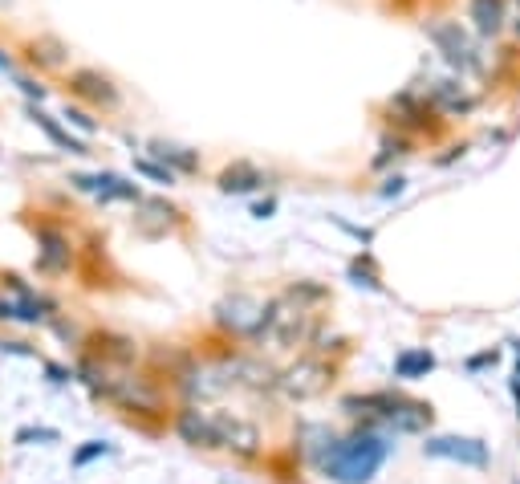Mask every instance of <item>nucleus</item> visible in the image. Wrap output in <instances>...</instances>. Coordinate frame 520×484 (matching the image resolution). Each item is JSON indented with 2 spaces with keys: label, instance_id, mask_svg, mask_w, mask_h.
<instances>
[{
  "label": "nucleus",
  "instance_id": "nucleus-17",
  "mask_svg": "<svg viewBox=\"0 0 520 484\" xmlns=\"http://www.w3.org/2000/svg\"><path fill=\"white\" fill-rule=\"evenodd\" d=\"M431 419H435V411H431V403H419V399H407L403 407H399V415L390 419V428L395 432H427L431 428Z\"/></svg>",
  "mask_w": 520,
  "mask_h": 484
},
{
  "label": "nucleus",
  "instance_id": "nucleus-8",
  "mask_svg": "<svg viewBox=\"0 0 520 484\" xmlns=\"http://www.w3.org/2000/svg\"><path fill=\"white\" fill-rule=\"evenodd\" d=\"M70 184L78 192H90L98 196V204H114V200H126V204H139L143 192L139 184H130V179L114 175V171H94V175H70Z\"/></svg>",
  "mask_w": 520,
  "mask_h": 484
},
{
  "label": "nucleus",
  "instance_id": "nucleus-4",
  "mask_svg": "<svg viewBox=\"0 0 520 484\" xmlns=\"http://www.w3.org/2000/svg\"><path fill=\"white\" fill-rule=\"evenodd\" d=\"M33 236H37V273L53 277V273H70L74 265V245H70V236H65L57 224L49 220H37L33 224Z\"/></svg>",
  "mask_w": 520,
  "mask_h": 484
},
{
  "label": "nucleus",
  "instance_id": "nucleus-18",
  "mask_svg": "<svg viewBox=\"0 0 520 484\" xmlns=\"http://www.w3.org/2000/svg\"><path fill=\"white\" fill-rule=\"evenodd\" d=\"M431 106H439L447 114H464V110H472V94H464L460 82H435L431 86Z\"/></svg>",
  "mask_w": 520,
  "mask_h": 484
},
{
  "label": "nucleus",
  "instance_id": "nucleus-2",
  "mask_svg": "<svg viewBox=\"0 0 520 484\" xmlns=\"http://www.w3.org/2000/svg\"><path fill=\"white\" fill-rule=\"evenodd\" d=\"M273 322V306H256L252 297H228L216 306V326L244 334V338H260Z\"/></svg>",
  "mask_w": 520,
  "mask_h": 484
},
{
  "label": "nucleus",
  "instance_id": "nucleus-9",
  "mask_svg": "<svg viewBox=\"0 0 520 484\" xmlns=\"http://www.w3.org/2000/svg\"><path fill=\"white\" fill-rule=\"evenodd\" d=\"M70 94L82 98V102H90V106H102V110H114L122 102L118 86L106 74H98V70H74L70 74Z\"/></svg>",
  "mask_w": 520,
  "mask_h": 484
},
{
  "label": "nucleus",
  "instance_id": "nucleus-1",
  "mask_svg": "<svg viewBox=\"0 0 520 484\" xmlns=\"http://www.w3.org/2000/svg\"><path fill=\"white\" fill-rule=\"evenodd\" d=\"M390 444L378 432H354V436H325V444L313 452V464L325 480L334 484H370L378 468L386 464Z\"/></svg>",
  "mask_w": 520,
  "mask_h": 484
},
{
  "label": "nucleus",
  "instance_id": "nucleus-22",
  "mask_svg": "<svg viewBox=\"0 0 520 484\" xmlns=\"http://www.w3.org/2000/svg\"><path fill=\"white\" fill-rule=\"evenodd\" d=\"M61 118H65V127H78L82 135H98L94 114H90V110H82V106H65V110H61Z\"/></svg>",
  "mask_w": 520,
  "mask_h": 484
},
{
  "label": "nucleus",
  "instance_id": "nucleus-6",
  "mask_svg": "<svg viewBox=\"0 0 520 484\" xmlns=\"http://www.w3.org/2000/svg\"><path fill=\"white\" fill-rule=\"evenodd\" d=\"M212 419H216V448H224V452H232L240 460H256L260 456V428H256V423L236 419L228 411H220Z\"/></svg>",
  "mask_w": 520,
  "mask_h": 484
},
{
  "label": "nucleus",
  "instance_id": "nucleus-13",
  "mask_svg": "<svg viewBox=\"0 0 520 484\" xmlns=\"http://www.w3.org/2000/svg\"><path fill=\"white\" fill-rule=\"evenodd\" d=\"M86 354H94V358H102V362H118V367H126V362H135V358H139V342H135V338H122V334L102 330V334H90V350H86Z\"/></svg>",
  "mask_w": 520,
  "mask_h": 484
},
{
  "label": "nucleus",
  "instance_id": "nucleus-29",
  "mask_svg": "<svg viewBox=\"0 0 520 484\" xmlns=\"http://www.w3.org/2000/svg\"><path fill=\"white\" fill-rule=\"evenodd\" d=\"M273 208H277V204H273V200H269V204H256V212H252V216H260V220H265V216H269V212H273Z\"/></svg>",
  "mask_w": 520,
  "mask_h": 484
},
{
  "label": "nucleus",
  "instance_id": "nucleus-3",
  "mask_svg": "<svg viewBox=\"0 0 520 484\" xmlns=\"http://www.w3.org/2000/svg\"><path fill=\"white\" fill-rule=\"evenodd\" d=\"M423 456L451 460V464H464V468H476V472H484L492 464L488 444L476 440V436H427L423 440Z\"/></svg>",
  "mask_w": 520,
  "mask_h": 484
},
{
  "label": "nucleus",
  "instance_id": "nucleus-27",
  "mask_svg": "<svg viewBox=\"0 0 520 484\" xmlns=\"http://www.w3.org/2000/svg\"><path fill=\"white\" fill-rule=\"evenodd\" d=\"M0 354H21V358H37V350H29L25 342H0Z\"/></svg>",
  "mask_w": 520,
  "mask_h": 484
},
{
  "label": "nucleus",
  "instance_id": "nucleus-7",
  "mask_svg": "<svg viewBox=\"0 0 520 484\" xmlns=\"http://www.w3.org/2000/svg\"><path fill=\"white\" fill-rule=\"evenodd\" d=\"M427 37L435 41V49L447 57L451 66H460V70H468V66H480L476 45H472V37H468V29H464L460 21H435V25L427 29Z\"/></svg>",
  "mask_w": 520,
  "mask_h": 484
},
{
  "label": "nucleus",
  "instance_id": "nucleus-12",
  "mask_svg": "<svg viewBox=\"0 0 520 484\" xmlns=\"http://www.w3.org/2000/svg\"><path fill=\"white\" fill-rule=\"evenodd\" d=\"M216 184H220V192H228V196H248V192H256V188H265L269 175L240 159V163H228V167L220 171Z\"/></svg>",
  "mask_w": 520,
  "mask_h": 484
},
{
  "label": "nucleus",
  "instance_id": "nucleus-28",
  "mask_svg": "<svg viewBox=\"0 0 520 484\" xmlns=\"http://www.w3.org/2000/svg\"><path fill=\"white\" fill-rule=\"evenodd\" d=\"M407 188V179L403 175H395V179H386V188H382V196H399Z\"/></svg>",
  "mask_w": 520,
  "mask_h": 484
},
{
  "label": "nucleus",
  "instance_id": "nucleus-15",
  "mask_svg": "<svg viewBox=\"0 0 520 484\" xmlns=\"http://www.w3.org/2000/svg\"><path fill=\"white\" fill-rule=\"evenodd\" d=\"M468 21L480 37H496L504 29V0H468Z\"/></svg>",
  "mask_w": 520,
  "mask_h": 484
},
{
  "label": "nucleus",
  "instance_id": "nucleus-31",
  "mask_svg": "<svg viewBox=\"0 0 520 484\" xmlns=\"http://www.w3.org/2000/svg\"><path fill=\"white\" fill-rule=\"evenodd\" d=\"M516 33H520V0H516Z\"/></svg>",
  "mask_w": 520,
  "mask_h": 484
},
{
  "label": "nucleus",
  "instance_id": "nucleus-11",
  "mask_svg": "<svg viewBox=\"0 0 520 484\" xmlns=\"http://www.w3.org/2000/svg\"><path fill=\"white\" fill-rule=\"evenodd\" d=\"M407 399L403 395H395V391H370V395H346L342 399V411H350V415H370V419H395L399 415V407H403Z\"/></svg>",
  "mask_w": 520,
  "mask_h": 484
},
{
  "label": "nucleus",
  "instance_id": "nucleus-14",
  "mask_svg": "<svg viewBox=\"0 0 520 484\" xmlns=\"http://www.w3.org/2000/svg\"><path fill=\"white\" fill-rule=\"evenodd\" d=\"M29 118H33V127H41V131H45V139H49L53 147H61V151H70V155H90V151H86V143H82V139H74V135L65 131V127L57 123L53 114H45V110H41L37 102L29 106Z\"/></svg>",
  "mask_w": 520,
  "mask_h": 484
},
{
  "label": "nucleus",
  "instance_id": "nucleus-25",
  "mask_svg": "<svg viewBox=\"0 0 520 484\" xmlns=\"http://www.w3.org/2000/svg\"><path fill=\"white\" fill-rule=\"evenodd\" d=\"M45 375H49V383H57V387H65V383L78 379V371H65V367H57V362H45Z\"/></svg>",
  "mask_w": 520,
  "mask_h": 484
},
{
  "label": "nucleus",
  "instance_id": "nucleus-5",
  "mask_svg": "<svg viewBox=\"0 0 520 484\" xmlns=\"http://www.w3.org/2000/svg\"><path fill=\"white\" fill-rule=\"evenodd\" d=\"M330 379H334V367L330 362H321V358H301L297 367H289L285 375H281V391H285V399H313V395H321L325 387H330Z\"/></svg>",
  "mask_w": 520,
  "mask_h": 484
},
{
  "label": "nucleus",
  "instance_id": "nucleus-10",
  "mask_svg": "<svg viewBox=\"0 0 520 484\" xmlns=\"http://www.w3.org/2000/svg\"><path fill=\"white\" fill-rule=\"evenodd\" d=\"M175 436L191 448H216V419L200 407H179L175 411Z\"/></svg>",
  "mask_w": 520,
  "mask_h": 484
},
{
  "label": "nucleus",
  "instance_id": "nucleus-20",
  "mask_svg": "<svg viewBox=\"0 0 520 484\" xmlns=\"http://www.w3.org/2000/svg\"><path fill=\"white\" fill-rule=\"evenodd\" d=\"M29 62L33 66H61L65 62V45L57 37H37L29 45Z\"/></svg>",
  "mask_w": 520,
  "mask_h": 484
},
{
  "label": "nucleus",
  "instance_id": "nucleus-26",
  "mask_svg": "<svg viewBox=\"0 0 520 484\" xmlns=\"http://www.w3.org/2000/svg\"><path fill=\"white\" fill-rule=\"evenodd\" d=\"M0 322H21V306H17V301L0 297Z\"/></svg>",
  "mask_w": 520,
  "mask_h": 484
},
{
  "label": "nucleus",
  "instance_id": "nucleus-21",
  "mask_svg": "<svg viewBox=\"0 0 520 484\" xmlns=\"http://www.w3.org/2000/svg\"><path fill=\"white\" fill-rule=\"evenodd\" d=\"M135 171L147 175V179H155V184H163V188L175 184V171H171L167 163H155V159H135Z\"/></svg>",
  "mask_w": 520,
  "mask_h": 484
},
{
  "label": "nucleus",
  "instance_id": "nucleus-23",
  "mask_svg": "<svg viewBox=\"0 0 520 484\" xmlns=\"http://www.w3.org/2000/svg\"><path fill=\"white\" fill-rule=\"evenodd\" d=\"M33 440H37V444H57V440H61V432H57V428H21V432L13 436V444H17V448H29Z\"/></svg>",
  "mask_w": 520,
  "mask_h": 484
},
{
  "label": "nucleus",
  "instance_id": "nucleus-30",
  "mask_svg": "<svg viewBox=\"0 0 520 484\" xmlns=\"http://www.w3.org/2000/svg\"><path fill=\"white\" fill-rule=\"evenodd\" d=\"M512 399H516V407H520V375L512 379ZM516 415H520V411H516Z\"/></svg>",
  "mask_w": 520,
  "mask_h": 484
},
{
  "label": "nucleus",
  "instance_id": "nucleus-16",
  "mask_svg": "<svg viewBox=\"0 0 520 484\" xmlns=\"http://www.w3.org/2000/svg\"><path fill=\"white\" fill-rule=\"evenodd\" d=\"M151 155H155L159 163H167L171 171H183V175L200 171V151L179 147V143H163V139H155V143H151Z\"/></svg>",
  "mask_w": 520,
  "mask_h": 484
},
{
  "label": "nucleus",
  "instance_id": "nucleus-19",
  "mask_svg": "<svg viewBox=\"0 0 520 484\" xmlns=\"http://www.w3.org/2000/svg\"><path fill=\"white\" fill-rule=\"evenodd\" d=\"M427 371H435V354L431 350H403L395 358V379H423Z\"/></svg>",
  "mask_w": 520,
  "mask_h": 484
},
{
  "label": "nucleus",
  "instance_id": "nucleus-24",
  "mask_svg": "<svg viewBox=\"0 0 520 484\" xmlns=\"http://www.w3.org/2000/svg\"><path fill=\"white\" fill-rule=\"evenodd\" d=\"M114 448L110 444H102V440H86L78 452H74V468H86L90 460H98V456H110Z\"/></svg>",
  "mask_w": 520,
  "mask_h": 484
}]
</instances>
